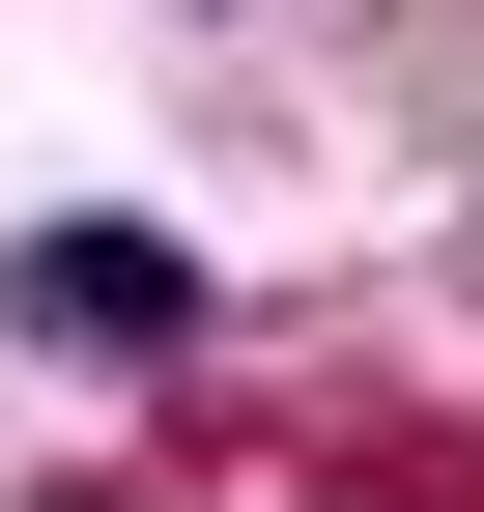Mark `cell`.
<instances>
[{"label": "cell", "mask_w": 484, "mask_h": 512, "mask_svg": "<svg viewBox=\"0 0 484 512\" xmlns=\"http://www.w3.org/2000/svg\"><path fill=\"white\" fill-rule=\"evenodd\" d=\"M0 313H29L57 370H143V342H200V256H171V228H29Z\"/></svg>", "instance_id": "6da1fadb"}]
</instances>
